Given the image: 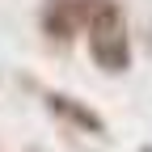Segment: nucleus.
<instances>
[{
  "instance_id": "7ed1b4c3",
  "label": "nucleus",
  "mask_w": 152,
  "mask_h": 152,
  "mask_svg": "<svg viewBox=\"0 0 152 152\" xmlns=\"http://www.w3.org/2000/svg\"><path fill=\"white\" fill-rule=\"evenodd\" d=\"M47 106H51V114H59V118H68V123H76L80 131H93V135H106V118L97 110H89L80 97H68V93H47Z\"/></svg>"
},
{
  "instance_id": "f03ea898",
  "label": "nucleus",
  "mask_w": 152,
  "mask_h": 152,
  "mask_svg": "<svg viewBox=\"0 0 152 152\" xmlns=\"http://www.w3.org/2000/svg\"><path fill=\"white\" fill-rule=\"evenodd\" d=\"M106 0H42V34L51 42H72L76 34H85L89 21L97 17Z\"/></svg>"
},
{
  "instance_id": "20e7f679",
  "label": "nucleus",
  "mask_w": 152,
  "mask_h": 152,
  "mask_svg": "<svg viewBox=\"0 0 152 152\" xmlns=\"http://www.w3.org/2000/svg\"><path fill=\"white\" fill-rule=\"evenodd\" d=\"M144 152H152V148H144Z\"/></svg>"
},
{
  "instance_id": "f257e3e1",
  "label": "nucleus",
  "mask_w": 152,
  "mask_h": 152,
  "mask_svg": "<svg viewBox=\"0 0 152 152\" xmlns=\"http://www.w3.org/2000/svg\"><path fill=\"white\" fill-rule=\"evenodd\" d=\"M85 38H89V59L106 76H123L131 68V34H127V17L118 9V0H106L97 9Z\"/></svg>"
}]
</instances>
